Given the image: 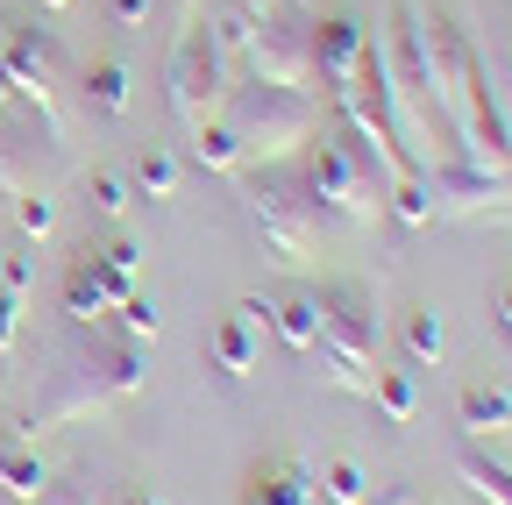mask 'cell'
Here are the masks:
<instances>
[{
	"label": "cell",
	"instance_id": "cell-1",
	"mask_svg": "<svg viewBox=\"0 0 512 505\" xmlns=\"http://www.w3.org/2000/svg\"><path fill=\"white\" fill-rule=\"evenodd\" d=\"M143 385H150L143 342H114V349H100V356H86V363H72V370H57L50 392H43L36 413H29V427L86 420V413H100V406H114V399H128V392H143Z\"/></svg>",
	"mask_w": 512,
	"mask_h": 505
},
{
	"label": "cell",
	"instance_id": "cell-2",
	"mask_svg": "<svg viewBox=\"0 0 512 505\" xmlns=\"http://www.w3.org/2000/svg\"><path fill=\"white\" fill-rule=\"evenodd\" d=\"M320 363H328V385L342 392H370V363H377V306L363 285H328L320 292Z\"/></svg>",
	"mask_w": 512,
	"mask_h": 505
},
{
	"label": "cell",
	"instance_id": "cell-3",
	"mask_svg": "<svg viewBox=\"0 0 512 505\" xmlns=\"http://www.w3.org/2000/svg\"><path fill=\"white\" fill-rule=\"evenodd\" d=\"M221 121L235 129L242 157H285V150H299L313 136V100L299 86H264L256 79V86H235L221 100Z\"/></svg>",
	"mask_w": 512,
	"mask_h": 505
},
{
	"label": "cell",
	"instance_id": "cell-4",
	"mask_svg": "<svg viewBox=\"0 0 512 505\" xmlns=\"http://www.w3.org/2000/svg\"><path fill=\"white\" fill-rule=\"evenodd\" d=\"M306 207L313 214H335V221H377L384 200H377V178L363 164V150H349V136H328L313 157H306Z\"/></svg>",
	"mask_w": 512,
	"mask_h": 505
},
{
	"label": "cell",
	"instance_id": "cell-5",
	"mask_svg": "<svg viewBox=\"0 0 512 505\" xmlns=\"http://www.w3.org/2000/svg\"><path fill=\"white\" fill-rule=\"evenodd\" d=\"M221 79H228V50H221L214 22H192V29L178 36V50H171V72H164V93H171V107H178V121H185V136L214 121Z\"/></svg>",
	"mask_w": 512,
	"mask_h": 505
},
{
	"label": "cell",
	"instance_id": "cell-6",
	"mask_svg": "<svg viewBox=\"0 0 512 505\" xmlns=\"http://www.w3.org/2000/svg\"><path fill=\"white\" fill-rule=\"evenodd\" d=\"M242 200H249V221H256V235H264V249L278 264H306V249H313V207L292 193L285 178H249L242 185Z\"/></svg>",
	"mask_w": 512,
	"mask_h": 505
},
{
	"label": "cell",
	"instance_id": "cell-7",
	"mask_svg": "<svg viewBox=\"0 0 512 505\" xmlns=\"http://www.w3.org/2000/svg\"><path fill=\"white\" fill-rule=\"evenodd\" d=\"M242 50H249V72L264 79V86H299V93H306L313 57H306V22H299V15H264Z\"/></svg>",
	"mask_w": 512,
	"mask_h": 505
},
{
	"label": "cell",
	"instance_id": "cell-8",
	"mask_svg": "<svg viewBox=\"0 0 512 505\" xmlns=\"http://www.w3.org/2000/svg\"><path fill=\"white\" fill-rule=\"evenodd\" d=\"M363 50H370V29L356 15H320L306 22V57H313V72L328 79V86H349L363 72Z\"/></svg>",
	"mask_w": 512,
	"mask_h": 505
},
{
	"label": "cell",
	"instance_id": "cell-9",
	"mask_svg": "<svg viewBox=\"0 0 512 505\" xmlns=\"http://www.w3.org/2000/svg\"><path fill=\"white\" fill-rule=\"evenodd\" d=\"M264 321H271V306L264 299H242L235 313H221L214 321V335H207V356H214V370L221 377H256V335H264Z\"/></svg>",
	"mask_w": 512,
	"mask_h": 505
},
{
	"label": "cell",
	"instance_id": "cell-10",
	"mask_svg": "<svg viewBox=\"0 0 512 505\" xmlns=\"http://www.w3.org/2000/svg\"><path fill=\"white\" fill-rule=\"evenodd\" d=\"M121 299H128V292H121V285L100 271V257H93V249H86V257H79L72 271H64V313H72L79 328H100Z\"/></svg>",
	"mask_w": 512,
	"mask_h": 505
},
{
	"label": "cell",
	"instance_id": "cell-11",
	"mask_svg": "<svg viewBox=\"0 0 512 505\" xmlns=\"http://www.w3.org/2000/svg\"><path fill=\"white\" fill-rule=\"evenodd\" d=\"M0 491L22 498V505H36V498L50 491V470H43V456H36V441L15 434V427H0Z\"/></svg>",
	"mask_w": 512,
	"mask_h": 505
},
{
	"label": "cell",
	"instance_id": "cell-12",
	"mask_svg": "<svg viewBox=\"0 0 512 505\" xmlns=\"http://www.w3.org/2000/svg\"><path fill=\"white\" fill-rule=\"evenodd\" d=\"M29 285H36V257L15 249V257L0 264V363H8L15 342H22V299H29Z\"/></svg>",
	"mask_w": 512,
	"mask_h": 505
},
{
	"label": "cell",
	"instance_id": "cell-13",
	"mask_svg": "<svg viewBox=\"0 0 512 505\" xmlns=\"http://www.w3.org/2000/svg\"><path fill=\"white\" fill-rule=\"evenodd\" d=\"M313 470L306 463H292V456H278V463H264L249 477V505H313Z\"/></svg>",
	"mask_w": 512,
	"mask_h": 505
},
{
	"label": "cell",
	"instance_id": "cell-14",
	"mask_svg": "<svg viewBox=\"0 0 512 505\" xmlns=\"http://www.w3.org/2000/svg\"><path fill=\"white\" fill-rule=\"evenodd\" d=\"M271 328L285 335L292 356H313V342H320V292H285L271 306Z\"/></svg>",
	"mask_w": 512,
	"mask_h": 505
},
{
	"label": "cell",
	"instance_id": "cell-15",
	"mask_svg": "<svg viewBox=\"0 0 512 505\" xmlns=\"http://www.w3.org/2000/svg\"><path fill=\"white\" fill-rule=\"evenodd\" d=\"M441 356H448V321H441L434 306H413L406 313V363L413 370H434Z\"/></svg>",
	"mask_w": 512,
	"mask_h": 505
},
{
	"label": "cell",
	"instance_id": "cell-16",
	"mask_svg": "<svg viewBox=\"0 0 512 505\" xmlns=\"http://www.w3.org/2000/svg\"><path fill=\"white\" fill-rule=\"evenodd\" d=\"M463 427L470 434H512V392L505 385H470L463 392Z\"/></svg>",
	"mask_w": 512,
	"mask_h": 505
},
{
	"label": "cell",
	"instance_id": "cell-17",
	"mask_svg": "<svg viewBox=\"0 0 512 505\" xmlns=\"http://www.w3.org/2000/svg\"><path fill=\"white\" fill-rule=\"evenodd\" d=\"M370 399H377V413L392 420V427H413V413H420L413 370H377V377H370Z\"/></svg>",
	"mask_w": 512,
	"mask_h": 505
},
{
	"label": "cell",
	"instance_id": "cell-18",
	"mask_svg": "<svg viewBox=\"0 0 512 505\" xmlns=\"http://www.w3.org/2000/svg\"><path fill=\"white\" fill-rule=\"evenodd\" d=\"M192 150H200V164H207V171H221V178H235V171H242V143H235V129H228L221 114L207 121V129H192Z\"/></svg>",
	"mask_w": 512,
	"mask_h": 505
},
{
	"label": "cell",
	"instance_id": "cell-19",
	"mask_svg": "<svg viewBox=\"0 0 512 505\" xmlns=\"http://www.w3.org/2000/svg\"><path fill=\"white\" fill-rule=\"evenodd\" d=\"M456 470H463V484H470L477 498L512 505V470H505V463H491V456H456Z\"/></svg>",
	"mask_w": 512,
	"mask_h": 505
},
{
	"label": "cell",
	"instance_id": "cell-20",
	"mask_svg": "<svg viewBox=\"0 0 512 505\" xmlns=\"http://www.w3.org/2000/svg\"><path fill=\"white\" fill-rule=\"evenodd\" d=\"M392 214H399L406 228H427V221H434V185H427V164L399 178V193H392Z\"/></svg>",
	"mask_w": 512,
	"mask_h": 505
},
{
	"label": "cell",
	"instance_id": "cell-21",
	"mask_svg": "<svg viewBox=\"0 0 512 505\" xmlns=\"http://www.w3.org/2000/svg\"><path fill=\"white\" fill-rule=\"evenodd\" d=\"M313 484H320V498H335V505H363V498H370V477H363L349 456H335V463L320 470Z\"/></svg>",
	"mask_w": 512,
	"mask_h": 505
},
{
	"label": "cell",
	"instance_id": "cell-22",
	"mask_svg": "<svg viewBox=\"0 0 512 505\" xmlns=\"http://www.w3.org/2000/svg\"><path fill=\"white\" fill-rule=\"evenodd\" d=\"M86 93H93V107H100V114H128V65L100 57L93 79H86Z\"/></svg>",
	"mask_w": 512,
	"mask_h": 505
},
{
	"label": "cell",
	"instance_id": "cell-23",
	"mask_svg": "<svg viewBox=\"0 0 512 505\" xmlns=\"http://www.w3.org/2000/svg\"><path fill=\"white\" fill-rule=\"evenodd\" d=\"M136 185H143V200H171L178 193V164L164 150H143L136 157Z\"/></svg>",
	"mask_w": 512,
	"mask_h": 505
},
{
	"label": "cell",
	"instance_id": "cell-24",
	"mask_svg": "<svg viewBox=\"0 0 512 505\" xmlns=\"http://www.w3.org/2000/svg\"><path fill=\"white\" fill-rule=\"evenodd\" d=\"M157 328H164V313H157V299H143V292H128V299H121V335H128V342H157Z\"/></svg>",
	"mask_w": 512,
	"mask_h": 505
},
{
	"label": "cell",
	"instance_id": "cell-25",
	"mask_svg": "<svg viewBox=\"0 0 512 505\" xmlns=\"http://www.w3.org/2000/svg\"><path fill=\"white\" fill-rule=\"evenodd\" d=\"M93 257H100V271H107V278H114L121 292L136 285V271H143V249L128 242V235H121V242H107V249H93Z\"/></svg>",
	"mask_w": 512,
	"mask_h": 505
},
{
	"label": "cell",
	"instance_id": "cell-26",
	"mask_svg": "<svg viewBox=\"0 0 512 505\" xmlns=\"http://www.w3.org/2000/svg\"><path fill=\"white\" fill-rule=\"evenodd\" d=\"M50 221H57V207H50L43 193H22V200H15V228H22V242H43Z\"/></svg>",
	"mask_w": 512,
	"mask_h": 505
},
{
	"label": "cell",
	"instance_id": "cell-27",
	"mask_svg": "<svg viewBox=\"0 0 512 505\" xmlns=\"http://www.w3.org/2000/svg\"><path fill=\"white\" fill-rule=\"evenodd\" d=\"M36 505H100V484H93L86 470H72V477H57V484H50Z\"/></svg>",
	"mask_w": 512,
	"mask_h": 505
},
{
	"label": "cell",
	"instance_id": "cell-28",
	"mask_svg": "<svg viewBox=\"0 0 512 505\" xmlns=\"http://www.w3.org/2000/svg\"><path fill=\"white\" fill-rule=\"evenodd\" d=\"M86 200H93V207H100L107 221H121V214H128V185H121L114 171H93V185H86Z\"/></svg>",
	"mask_w": 512,
	"mask_h": 505
},
{
	"label": "cell",
	"instance_id": "cell-29",
	"mask_svg": "<svg viewBox=\"0 0 512 505\" xmlns=\"http://www.w3.org/2000/svg\"><path fill=\"white\" fill-rule=\"evenodd\" d=\"M363 505H420V498H413V484H399V477H392V484H377Z\"/></svg>",
	"mask_w": 512,
	"mask_h": 505
},
{
	"label": "cell",
	"instance_id": "cell-30",
	"mask_svg": "<svg viewBox=\"0 0 512 505\" xmlns=\"http://www.w3.org/2000/svg\"><path fill=\"white\" fill-rule=\"evenodd\" d=\"M150 8H157V0H114V22L136 29V22H150Z\"/></svg>",
	"mask_w": 512,
	"mask_h": 505
},
{
	"label": "cell",
	"instance_id": "cell-31",
	"mask_svg": "<svg viewBox=\"0 0 512 505\" xmlns=\"http://www.w3.org/2000/svg\"><path fill=\"white\" fill-rule=\"evenodd\" d=\"M491 313H498V321H505V335H512V278L498 285V299H491Z\"/></svg>",
	"mask_w": 512,
	"mask_h": 505
},
{
	"label": "cell",
	"instance_id": "cell-32",
	"mask_svg": "<svg viewBox=\"0 0 512 505\" xmlns=\"http://www.w3.org/2000/svg\"><path fill=\"white\" fill-rule=\"evenodd\" d=\"M121 505H164V498H157V491H128Z\"/></svg>",
	"mask_w": 512,
	"mask_h": 505
},
{
	"label": "cell",
	"instance_id": "cell-33",
	"mask_svg": "<svg viewBox=\"0 0 512 505\" xmlns=\"http://www.w3.org/2000/svg\"><path fill=\"white\" fill-rule=\"evenodd\" d=\"M36 8H50V15H64V8H72V0H36Z\"/></svg>",
	"mask_w": 512,
	"mask_h": 505
},
{
	"label": "cell",
	"instance_id": "cell-34",
	"mask_svg": "<svg viewBox=\"0 0 512 505\" xmlns=\"http://www.w3.org/2000/svg\"><path fill=\"white\" fill-rule=\"evenodd\" d=\"M505 72H512V57H505Z\"/></svg>",
	"mask_w": 512,
	"mask_h": 505
}]
</instances>
